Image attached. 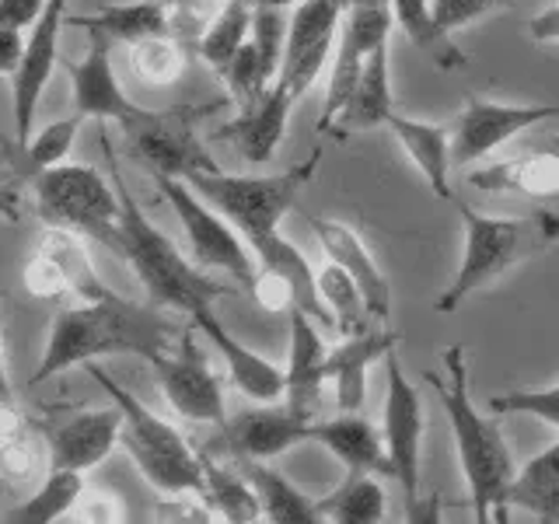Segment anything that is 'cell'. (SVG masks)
<instances>
[{
    "mask_svg": "<svg viewBox=\"0 0 559 524\" xmlns=\"http://www.w3.org/2000/svg\"><path fill=\"white\" fill-rule=\"evenodd\" d=\"M49 0H0V25L32 28L43 17Z\"/></svg>",
    "mask_w": 559,
    "mask_h": 524,
    "instance_id": "f6af8a7d",
    "label": "cell"
},
{
    "mask_svg": "<svg viewBox=\"0 0 559 524\" xmlns=\"http://www.w3.org/2000/svg\"><path fill=\"white\" fill-rule=\"evenodd\" d=\"M384 127H389V133L399 140V147L409 154V162L419 168V175L430 182L433 196L459 203V196H454V189H451V179H448L454 154H451V130L444 122H424V119H406V116L392 112Z\"/></svg>",
    "mask_w": 559,
    "mask_h": 524,
    "instance_id": "484cf974",
    "label": "cell"
},
{
    "mask_svg": "<svg viewBox=\"0 0 559 524\" xmlns=\"http://www.w3.org/2000/svg\"><path fill=\"white\" fill-rule=\"evenodd\" d=\"M294 102H297V95L287 84L276 81L266 95H259L252 105H245L238 119L224 122L217 130V140L231 144L249 165H266L276 154V147L284 144Z\"/></svg>",
    "mask_w": 559,
    "mask_h": 524,
    "instance_id": "ffe728a7",
    "label": "cell"
},
{
    "mask_svg": "<svg viewBox=\"0 0 559 524\" xmlns=\"http://www.w3.org/2000/svg\"><path fill=\"white\" fill-rule=\"evenodd\" d=\"M200 458H203V476H206L203 500L214 507V511H221V517L231 524L262 521V503H259V493L249 483V476H245L241 468L221 465L206 448H200Z\"/></svg>",
    "mask_w": 559,
    "mask_h": 524,
    "instance_id": "e575fe53",
    "label": "cell"
},
{
    "mask_svg": "<svg viewBox=\"0 0 559 524\" xmlns=\"http://www.w3.org/2000/svg\"><path fill=\"white\" fill-rule=\"evenodd\" d=\"M468 186L479 192H518L528 200L559 196V151H532L511 157V162L483 165L468 175Z\"/></svg>",
    "mask_w": 559,
    "mask_h": 524,
    "instance_id": "4316f807",
    "label": "cell"
},
{
    "mask_svg": "<svg viewBox=\"0 0 559 524\" xmlns=\"http://www.w3.org/2000/svg\"><path fill=\"white\" fill-rule=\"evenodd\" d=\"M245 4H252L255 11H262V8H270V11H287V8L305 4V0H245Z\"/></svg>",
    "mask_w": 559,
    "mask_h": 524,
    "instance_id": "f907efd6",
    "label": "cell"
},
{
    "mask_svg": "<svg viewBox=\"0 0 559 524\" xmlns=\"http://www.w3.org/2000/svg\"><path fill=\"white\" fill-rule=\"evenodd\" d=\"M81 497H84L81 472L52 468L25 503H17L14 511L4 514V521L8 524H52V521H60L67 511H74Z\"/></svg>",
    "mask_w": 559,
    "mask_h": 524,
    "instance_id": "74e56055",
    "label": "cell"
},
{
    "mask_svg": "<svg viewBox=\"0 0 559 524\" xmlns=\"http://www.w3.org/2000/svg\"><path fill=\"white\" fill-rule=\"evenodd\" d=\"M427 384L441 398L448 424L454 430L459 465L476 507V521H507V486L514 479V458L503 441V430L486 419L468 395V357L462 343H451L441 354V374L430 371Z\"/></svg>",
    "mask_w": 559,
    "mask_h": 524,
    "instance_id": "7a4b0ae2",
    "label": "cell"
},
{
    "mask_svg": "<svg viewBox=\"0 0 559 524\" xmlns=\"http://www.w3.org/2000/svg\"><path fill=\"white\" fill-rule=\"evenodd\" d=\"M325 360H329V349L319 336V325L305 311V308H290V354H287V389L284 398L287 406L311 419L314 409L322 402V384L329 381L325 374Z\"/></svg>",
    "mask_w": 559,
    "mask_h": 524,
    "instance_id": "7402d4cb",
    "label": "cell"
},
{
    "mask_svg": "<svg viewBox=\"0 0 559 524\" xmlns=\"http://www.w3.org/2000/svg\"><path fill=\"white\" fill-rule=\"evenodd\" d=\"M78 521H127V514H122V507L109 497H92L84 500Z\"/></svg>",
    "mask_w": 559,
    "mask_h": 524,
    "instance_id": "c3c4849f",
    "label": "cell"
},
{
    "mask_svg": "<svg viewBox=\"0 0 559 524\" xmlns=\"http://www.w3.org/2000/svg\"><path fill=\"white\" fill-rule=\"evenodd\" d=\"M32 203L49 227H67L81 238H95L105 249H119L122 200L116 182L92 165H57L32 182Z\"/></svg>",
    "mask_w": 559,
    "mask_h": 524,
    "instance_id": "52a82bcc",
    "label": "cell"
},
{
    "mask_svg": "<svg viewBox=\"0 0 559 524\" xmlns=\"http://www.w3.org/2000/svg\"><path fill=\"white\" fill-rule=\"evenodd\" d=\"M157 192L168 200V206L179 217L192 262H200L203 270H217L224 276H231L235 284L252 287L255 279V259L245 249V241L238 227L227 221L217 206H210L197 189L189 186V179H168V175H154Z\"/></svg>",
    "mask_w": 559,
    "mask_h": 524,
    "instance_id": "ba28073f",
    "label": "cell"
},
{
    "mask_svg": "<svg viewBox=\"0 0 559 524\" xmlns=\"http://www.w3.org/2000/svg\"><path fill=\"white\" fill-rule=\"evenodd\" d=\"M319 165H322V147H314L308 162L280 175H224L221 168H214V171H192L189 186L210 206H217L238 227L245 241L255 245L280 231V221L297 206V196L305 192V186H311Z\"/></svg>",
    "mask_w": 559,
    "mask_h": 524,
    "instance_id": "8992f818",
    "label": "cell"
},
{
    "mask_svg": "<svg viewBox=\"0 0 559 524\" xmlns=\"http://www.w3.org/2000/svg\"><path fill=\"white\" fill-rule=\"evenodd\" d=\"M84 371L102 384V392L112 398V406H119V413H122L119 441L127 444L130 458L136 462L140 472H144V479L168 497H189V493L203 497L206 476H203L200 451H192L186 437L175 430L168 419L151 413L136 395H130L119 381L105 374V367L87 360Z\"/></svg>",
    "mask_w": 559,
    "mask_h": 524,
    "instance_id": "5b68a950",
    "label": "cell"
},
{
    "mask_svg": "<svg viewBox=\"0 0 559 524\" xmlns=\"http://www.w3.org/2000/svg\"><path fill=\"white\" fill-rule=\"evenodd\" d=\"M528 35L542 46H559V4L535 14L528 22Z\"/></svg>",
    "mask_w": 559,
    "mask_h": 524,
    "instance_id": "7dc6e473",
    "label": "cell"
},
{
    "mask_svg": "<svg viewBox=\"0 0 559 524\" xmlns=\"http://www.w3.org/2000/svg\"><path fill=\"white\" fill-rule=\"evenodd\" d=\"M552 147H556V151H559V133H556V136H552Z\"/></svg>",
    "mask_w": 559,
    "mask_h": 524,
    "instance_id": "f5cc1de1",
    "label": "cell"
},
{
    "mask_svg": "<svg viewBox=\"0 0 559 524\" xmlns=\"http://www.w3.org/2000/svg\"><path fill=\"white\" fill-rule=\"evenodd\" d=\"M311 419L297 416L287 402L273 406V402H259L252 409H241L231 419H224L221 433L210 444H203L210 454H227V458H255L270 462L276 454H284L297 444L308 441Z\"/></svg>",
    "mask_w": 559,
    "mask_h": 524,
    "instance_id": "7c38bea8",
    "label": "cell"
},
{
    "mask_svg": "<svg viewBox=\"0 0 559 524\" xmlns=\"http://www.w3.org/2000/svg\"><path fill=\"white\" fill-rule=\"evenodd\" d=\"M171 340L175 325L168 319V308L154 305L151 297L140 305L109 290L105 297H95V301H78L57 311L39 367H35L28 384H43L70 371V367L102 357L151 360L162 349H171Z\"/></svg>",
    "mask_w": 559,
    "mask_h": 524,
    "instance_id": "6da1fadb",
    "label": "cell"
},
{
    "mask_svg": "<svg viewBox=\"0 0 559 524\" xmlns=\"http://www.w3.org/2000/svg\"><path fill=\"white\" fill-rule=\"evenodd\" d=\"M25 28H14V25H0V70L8 78H14V70L22 67L25 57V46H28V35H22Z\"/></svg>",
    "mask_w": 559,
    "mask_h": 524,
    "instance_id": "bcb514c9",
    "label": "cell"
},
{
    "mask_svg": "<svg viewBox=\"0 0 559 524\" xmlns=\"http://www.w3.org/2000/svg\"><path fill=\"white\" fill-rule=\"evenodd\" d=\"M67 25V0H49L43 17L28 28V46L22 67L11 78V105H14V140L25 144L35 122V109L52 78V70L60 63V32Z\"/></svg>",
    "mask_w": 559,
    "mask_h": 524,
    "instance_id": "e0dca14e",
    "label": "cell"
},
{
    "mask_svg": "<svg viewBox=\"0 0 559 524\" xmlns=\"http://www.w3.org/2000/svg\"><path fill=\"white\" fill-rule=\"evenodd\" d=\"M200 325L189 319L179 332V343L171 349L154 354L147 364L154 367L157 389L165 402L189 424H224V384L217 371L210 367L203 346H200Z\"/></svg>",
    "mask_w": 559,
    "mask_h": 524,
    "instance_id": "9c48e42d",
    "label": "cell"
},
{
    "mask_svg": "<svg viewBox=\"0 0 559 524\" xmlns=\"http://www.w3.org/2000/svg\"><path fill=\"white\" fill-rule=\"evenodd\" d=\"M384 378H389V392H384V448H389L395 483L406 493V507L419 500V462H424V430H427V409L424 395L406 378L399 354L392 349L384 357Z\"/></svg>",
    "mask_w": 559,
    "mask_h": 524,
    "instance_id": "8fae6325",
    "label": "cell"
},
{
    "mask_svg": "<svg viewBox=\"0 0 559 524\" xmlns=\"http://www.w3.org/2000/svg\"><path fill=\"white\" fill-rule=\"evenodd\" d=\"M252 255L259 266H266V270H276L280 276L287 279V284L294 287V297H297V308H305L314 322H322V325H332L336 329V322H332V314L322 301V290H319V276H314V270L308 266V259L305 252L297 249L294 241H287L284 235H270V238H262L255 245H249Z\"/></svg>",
    "mask_w": 559,
    "mask_h": 524,
    "instance_id": "f546056e",
    "label": "cell"
},
{
    "mask_svg": "<svg viewBox=\"0 0 559 524\" xmlns=\"http://www.w3.org/2000/svg\"><path fill=\"white\" fill-rule=\"evenodd\" d=\"M349 8H392V0H346Z\"/></svg>",
    "mask_w": 559,
    "mask_h": 524,
    "instance_id": "816d5d0a",
    "label": "cell"
},
{
    "mask_svg": "<svg viewBox=\"0 0 559 524\" xmlns=\"http://www.w3.org/2000/svg\"><path fill=\"white\" fill-rule=\"evenodd\" d=\"M238 468L255 486L259 503H262V521H273V524H319L322 521L319 500L301 493L287 476H280V472L270 468L266 462L241 458Z\"/></svg>",
    "mask_w": 559,
    "mask_h": 524,
    "instance_id": "4dcf8cb0",
    "label": "cell"
},
{
    "mask_svg": "<svg viewBox=\"0 0 559 524\" xmlns=\"http://www.w3.org/2000/svg\"><path fill=\"white\" fill-rule=\"evenodd\" d=\"M43 427L32 430L28 419L17 413L11 402L4 406V448H0V468L11 483H25L35 479L43 468V454H49V448H43Z\"/></svg>",
    "mask_w": 559,
    "mask_h": 524,
    "instance_id": "ab89813d",
    "label": "cell"
},
{
    "mask_svg": "<svg viewBox=\"0 0 559 524\" xmlns=\"http://www.w3.org/2000/svg\"><path fill=\"white\" fill-rule=\"evenodd\" d=\"M389 32H392V8H349L346 11L343 28H340L336 63H332L329 92H325L322 119H319L322 133H332V122H336L346 98L354 95L371 52L389 43Z\"/></svg>",
    "mask_w": 559,
    "mask_h": 524,
    "instance_id": "2e32d148",
    "label": "cell"
},
{
    "mask_svg": "<svg viewBox=\"0 0 559 524\" xmlns=\"http://www.w3.org/2000/svg\"><path fill=\"white\" fill-rule=\"evenodd\" d=\"M46 448H49V465L52 468H74L87 472L105 462V454L122 437V413L112 409H87L60 419V424L43 427Z\"/></svg>",
    "mask_w": 559,
    "mask_h": 524,
    "instance_id": "d6986e66",
    "label": "cell"
},
{
    "mask_svg": "<svg viewBox=\"0 0 559 524\" xmlns=\"http://www.w3.org/2000/svg\"><path fill=\"white\" fill-rule=\"evenodd\" d=\"M70 87H74V109L78 116L116 122V127H130V122L144 119L151 109L136 105L112 70V43L109 39H87V49L81 60H67Z\"/></svg>",
    "mask_w": 559,
    "mask_h": 524,
    "instance_id": "ac0fdd59",
    "label": "cell"
},
{
    "mask_svg": "<svg viewBox=\"0 0 559 524\" xmlns=\"http://www.w3.org/2000/svg\"><path fill=\"white\" fill-rule=\"evenodd\" d=\"M395 343H399V332L378 325V329L357 332V336H343L340 346L329 349L325 374L336 384V406L343 413H357L364 406L367 371H371L378 360L389 357Z\"/></svg>",
    "mask_w": 559,
    "mask_h": 524,
    "instance_id": "cb8c5ba5",
    "label": "cell"
},
{
    "mask_svg": "<svg viewBox=\"0 0 559 524\" xmlns=\"http://www.w3.org/2000/svg\"><path fill=\"white\" fill-rule=\"evenodd\" d=\"M489 409L497 416H535L546 419L549 427L559 430V384L552 389H528V392H507L489 398Z\"/></svg>",
    "mask_w": 559,
    "mask_h": 524,
    "instance_id": "7bdbcfd3",
    "label": "cell"
},
{
    "mask_svg": "<svg viewBox=\"0 0 559 524\" xmlns=\"http://www.w3.org/2000/svg\"><path fill=\"white\" fill-rule=\"evenodd\" d=\"M308 224H311L314 238H319L322 252L329 255V262H336V266H343L349 276L357 279V287L364 290L374 322L389 325V319H392V284H389V276L381 273L378 259L364 245V238L343 221H329V217L311 214Z\"/></svg>",
    "mask_w": 559,
    "mask_h": 524,
    "instance_id": "44dd1931",
    "label": "cell"
},
{
    "mask_svg": "<svg viewBox=\"0 0 559 524\" xmlns=\"http://www.w3.org/2000/svg\"><path fill=\"white\" fill-rule=\"evenodd\" d=\"M392 17L402 28V35L441 70H462L468 63L465 52L454 46L451 32L437 22L430 0H392Z\"/></svg>",
    "mask_w": 559,
    "mask_h": 524,
    "instance_id": "836d02e7",
    "label": "cell"
},
{
    "mask_svg": "<svg viewBox=\"0 0 559 524\" xmlns=\"http://www.w3.org/2000/svg\"><path fill=\"white\" fill-rule=\"evenodd\" d=\"M346 11H349L346 0H305V4L294 8L290 28H287L284 67H280L276 81L287 84L297 98H301L325 70Z\"/></svg>",
    "mask_w": 559,
    "mask_h": 524,
    "instance_id": "4fadbf2b",
    "label": "cell"
},
{
    "mask_svg": "<svg viewBox=\"0 0 559 524\" xmlns=\"http://www.w3.org/2000/svg\"><path fill=\"white\" fill-rule=\"evenodd\" d=\"M430 4H433L437 22H441L448 32H459V28L479 22V17L493 14L500 8H511L514 0H430Z\"/></svg>",
    "mask_w": 559,
    "mask_h": 524,
    "instance_id": "ee69618b",
    "label": "cell"
},
{
    "mask_svg": "<svg viewBox=\"0 0 559 524\" xmlns=\"http://www.w3.org/2000/svg\"><path fill=\"white\" fill-rule=\"evenodd\" d=\"M287 28H290V22H284V11H270V8L255 11L252 43L259 49V63H262V78H266V84H276L280 67H284Z\"/></svg>",
    "mask_w": 559,
    "mask_h": 524,
    "instance_id": "b9f144b4",
    "label": "cell"
},
{
    "mask_svg": "<svg viewBox=\"0 0 559 524\" xmlns=\"http://www.w3.org/2000/svg\"><path fill=\"white\" fill-rule=\"evenodd\" d=\"M308 441L325 448L332 458H340L346 472H374V476H395L384 433L360 413H340L336 419L308 424Z\"/></svg>",
    "mask_w": 559,
    "mask_h": 524,
    "instance_id": "603a6c76",
    "label": "cell"
},
{
    "mask_svg": "<svg viewBox=\"0 0 559 524\" xmlns=\"http://www.w3.org/2000/svg\"><path fill=\"white\" fill-rule=\"evenodd\" d=\"M507 507L528 511L535 521L559 524V441L514 472L507 486Z\"/></svg>",
    "mask_w": 559,
    "mask_h": 524,
    "instance_id": "1f68e13d",
    "label": "cell"
},
{
    "mask_svg": "<svg viewBox=\"0 0 559 524\" xmlns=\"http://www.w3.org/2000/svg\"><path fill=\"white\" fill-rule=\"evenodd\" d=\"M130 67L144 84L165 87V84H175L182 78L186 49L179 46V39H168V35H151V39L130 46Z\"/></svg>",
    "mask_w": 559,
    "mask_h": 524,
    "instance_id": "60d3db41",
    "label": "cell"
},
{
    "mask_svg": "<svg viewBox=\"0 0 559 524\" xmlns=\"http://www.w3.org/2000/svg\"><path fill=\"white\" fill-rule=\"evenodd\" d=\"M81 119L84 116L52 119L49 127H43L32 140H25V144H17V140L8 144V175L32 186L43 171L63 165L70 147H74L78 133H81Z\"/></svg>",
    "mask_w": 559,
    "mask_h": 524,
    "instance_id": "d6a6232c",
    "label": "cell"
},
{
    "mask_svg": "<svg viewBox=\"0 0 559 524\" xmlns=\"http://www.w3.org/2000/svg\"><path fill=\"white\" fill-rule=\"evenodd\" d=\"M559 105H503L486 98H468L465 109L454 119L451 130V154L459 165H472L479 157L493 154L500 144L514 140L518 133L532 130L542 119H556Z\"/></svg>",
    "mask_w": 559,
    "mask_h": 524,
    "instance_id": "9a60e30c",
    "label": "cell"
},
{
    "mask_svg": "<svg viewBox=\"0 0 559 524\" xmlns=\"http://www.w3.org/2000/svg\"><path fill=\"white\" fill-rule=\"evenodd\" d=\"M319 514L336 524H378L389 517V500L374 472H346V483L319 500Z\"/></svg>",
    "mask_w": 559,
    "mask_h": 524,
    "instance_id": "d590c367",
    "label": "cell"
},
{
    "mask_svg": "<svg viewBox=\"0 0 559 524\" xmlns=\"http://www.w3.org/2000/svg\"><path fill=\"white\" fill-rule=\"evenodd\" d=\"M192 322L200 325L203 336L214 343L221 349V357L227 364V374H231V384L241 392V395H249L252 402H276L280 395H284L287 389V374L280 371V367L273 360H266L262 354H255V349H249L245 343H238L231 332H227L221 325V319L214 314V308L210 311H197V314H189Z\"/></svg>",
    "mask_w": 559,
    "mask_h": 524,
    "instance_id": "d4e9b609",
    "label": "cell"
},
{
    "mask_svg": "<svg viewBox=\"0 0 559 524\" xmlns=\"http://www.w3.org/2000/svg\"><path fill=\"white\" fill-rule=\"evenodd\" d=\"M214 112L189 109V105H175V109H151L144 119L122 127L136 162L151 175H168V179H189L192 171H214V157L206 154L203 140L197 136V119Z\"/></svg>",
    "mask_w": 559,
    "mask_h": 524,
    "instance_id": "30bf717a",
    "label": "cell"
},
{
    "mask_svg": "<svg viewBox=\"0 0 559 524\" xmlns=\"http://www.w3.org/2000/svg\"><path fill=\"white\" fill-rule=\"evenodd\" d=\"M465 249L459 273L451 287L437 297V314L459 311L472 294L489 287L503 273H511L524 262L546 255L559 245V214L556 210H535L528 217H486L472 206L459 203Z\"/></svg>",
    "mask_w": 559,
    "mask_h": 524,
    "instance_id": "277c9868",
    "label": "cell"
},
{
    "mask_svg": "<svg viewBox=\"0 0 559 524\" xmlns=\"http://www.w3.org/2000/svg\"><path fill=\"white\" fill-rule=\"evenodd\" d=\"M406 517L409 521H441V514H433L437 511V497H430V500H416L413 507H406Z\"/></svg>",
    "mask_w": 559,
    "mask_h": 524,
    "instance_id": "681fc988",
    "label": "cell"
},
{
    "mask_svg": "<svg viewBox=\"0 0 559 524\" xmlns=\"http://www.w3.org/2000/svg\"><path fill=\"white\" fill-rule=\"evenodd\" d=\"M255 22V8L245 0H227V4L210 17L206 28L200 32V57L224 78V70L231 67V60L241 52V46L249 43V32Z\"/></svg>",
    "mask_w": 559,
    "mask_h": 524,
    "instance_id": "8d00e7d4",
    "label": "cell"
},
{
    "mask_svg": "<svg viewBox=\"0 0 559 524\" xmlns=\"http://www.w3.org/2000/svg\"><path fill=\"white\" fill-rule=\"evenodd\" d=\"M319 290H322V301L336 322L340 336H357V332H367L374 322L371 308H367V297L357 287V279L349 276L343 266L329 262V266L319 273Z\"/></svg>",
    "mask_w": 559,
    "mask_h": 524,
    "instance_id": "f35d334b",
    "label": "cell"
},
{
    "mask_svg": "<svg viewBox=\"0 0 559 524\" xmlns=\"http://www.w3.org/2000/svg\"><path fill=\"white\" fill-rule=\"evenodd\" d=\"M25 287L35 297H60L74 294L78 301H95L105 297L109 287L102 284L92 259H87L84 238L67 231V227H49L39 249L25 266Z\"/></svg>",
    "mask_w": 559,
    "mask_h": 524,
    "instance_id": "5bb4252c",
    "label": "cell"
},
{
    "mask_svg": "<svg viewBox=\"0 0 559 524\" xmlns=\"http://www.w3.org/2000/svg\"><path fill=\"white\" fill-rule=\"evenodd\" d=\"M102 140L109 144V133L102 130ZM109 162H112V182L119 189L122 200V221H119V255L130 262L133 276L140 279V287L147 290L154 305H162L168 311H182V314H197L210 311L221 297L231 294V287H224L221 279L206 276L200 262H189L168 235H162L151 224V217L140 210L133 200V192L122 182V175L116 168V157L109 147Z\"/></svg>",
    "mask_w": 559,
    "mask_h": 524,
    "instance_id": "3957f363",
    "label": "cell"
},
{
    "mask_svg": "<svg viewBox=\"0 0 559 524\" xmlns=\"http://www.w3.org/2000/svg\"><path fill=\"white\" fill-rule=\"evenodd\" d=\"M70 28H81L87 39L109 43H144L151 35H168L171 11L165 0H133V4L102 8L95 14H67Z\"/></svg>",
    "mask_w": 559,
    "mask_h": 524,
    "instance_id": "83f0119b",
    "label": "cell"
},
{
    "mask_svg": "<svg viewBox=\"0 0 559 524\" xmlns=\"http://www.w3.org/2000/svg\"><path fill=\"white\" fill-rule=\"evenodd\" d=\"M392 63H389V43L378 46L367 60L364 74L354 87V95L346 98V105L340 109L336 122H332V133L346 136V133H357V130H374L384 127L392 109Z\"/></svg>",
    "mask_w": 559,
    "mask_h": 524,
    "instance_id": "f1b7e54d",
    "label": "cell"
}]
</instances>
